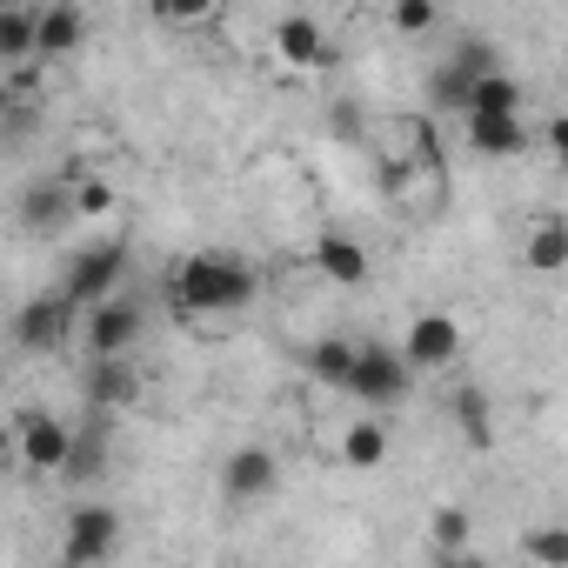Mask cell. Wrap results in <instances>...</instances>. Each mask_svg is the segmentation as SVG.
Listing matches in <instances>:
<instances>
[{"instance_id":"obj_7","label":"cell","mask_w":568,"mask_h":568,"mask_svg":"<svg viewBox=\"0 0 568 568\" xmlns=\"http://www.w3.org/2000/svg\"><path fill=\"white\" fill-rule=\"evenodd\" d=\"M74 322H81V308H74L61 288H41L34 302L14 308V342H21L28 355H54V348L74 342Z\"/></svg>"},{"instance_id":"obj_26","label":"cell","mask_w":568,"mask_h":568,"mask_svg":"<svg viewBox=\"0 0 568 568\" xmlns=\"http://www.w3.org/2000/svg\"><path fill=\"white\" fill-rule=\"evenodd\" d=\"M68 194H74V221H88V214H108V207H114V187H108L101 174H68Z\"/></svg>"},{"instance_id":"obj_18","label":"cell","mask_w":568,"mask_h":568,"mask_svg":"<svg viewBox=\"0 0 568 568\" xmlns=\"http://www.w3.org/2000/svg\"><path fill=\"white\" fill-rule=\"evenodd\" d=\"M521 261H528L535 274H561V267H568V221H561V214H541V221L528 227V241H521Z\"/></svg>"},{"instance_id":"obj_8","label":"cell","mask_w":568,"mask_h":568,"mask_svg":"<svg viewBox=\"0 0 568 568\" xmlns=\"http://www.w3.org/2000/svg\"><path fill=\"white\" fill-rule=\"evenodd\" d=\"M81 402H88L94 415L134 408V402H141V368H134V355H88V368H81Z\"/></svg>"},{"instance_id":"obj_27","label":"cell","mask_w":568,"mask_h":568,"mask_svg":"<svg viewBox=\"0 0 568 568\" xmlns=\"http://www.w3.org/2000/svg\"><path fill=\"white\" fill-rule=\"evenodd\" d=\"M448 61H455L468 81H475V74H488V68H501V54H495V41H488V34H462Z\"/></svg>"},{"instance_id":"obj_16","label":"cell","mask_w":568,"mask_h":568,"mask_svg":"<svg viewBox=\"0 0 568 568\" xmlns=\"http://www.w3.org/2000/svg\"><path fill=\"white\" fill-rule=\"evenodd\" d=\"M315 267L335 281V288H362V281H368V247H362L355 234L328 227V234L315 241Z\"/></svg>"},{"instance_id":"obj_14","label":"cell","mask_w":568,"mask_h":568,"mask_svg":"<svg viewBox=\"0 0 568 568\" xmlns=\"http://www.w3.org/2000/svg\"><path fill=\"white\" fill-rule=\"evenodd\" d=\"M274 54L288 61V68H328L335 61V48H328V28L315 21V14H281L274 21Z\"/></svg>"},{"instance_id":"obj_10","label":"cell","mask_w":568,"mask_h":568,"mask_svg":"<svg viewBox=\"0 0 568 568\" xmlns=\"http://www.w3.org/2000/svg\"><path fill=\"white\" fill-rule=\"evenodd\" d=\"M88 41V8L81 0H41L34 8V61H68Z\"/></svg>"},{"instance_id":"obj_5","label":"cell","mask_w":568,"mask_h":568,"mask_svg":"<svg viewBox=\"0 0 568 568\" xmlns=\"http://www.w3.org/2000/svg\"><path fill=\"white\" fill-rule=\"evenodd\" d=\"M114 555H121V515L108 501H74L68 528H61V561L94 568V561H114Z\"/></svg>"},{"instance_id":"obj_19","label":"cell","mask_w":568,"mask_h":568,"mask_svg":"<svg viewBox=\"0 0 568 568\" xmlns=\"http://www.w3.org/2000/svg\"><path fill=\"white\" fill-rule=\"evenodd\" d=\"M428 535H435V561H442V568H455V561H468V535H475V515L448 501V508H435V515H428Z\"/></svg>"},{"instance_id":"obj_11","label":"cell","mask_w":568,"mask_h":568,"mask_svg":"<svg viewBox=\"0 0 568 568\" xmlns=\"http://www.w3.org/2000/svg\"><path fill=\"white\" fill-rule=\"evenodd\" d=\"M462 141L481 161H515L535 148V128H528V114H462Z\"/></svg>"},{"instance_id":"obj_9","label":"cell","mask_w":568,"mask_h":568,"mask_svg":"<svg viewBox=\"0 0 568 568\" xmlns=\"http://www.w3.org/2000/svg\"><path fill=\"white\" fill-rule=\"evenodd\" d=\"M274 488H281V455H274V448L247 442V448H234V455L221 462V495H227L234 508H254V501H267Z\"/></svg>"},{"instance_id":"obj_1","label":"cell","mask_w":568,"mask_h":568,"mask_svg":"<svg viewBox=\"0 0 568 568\" xmlns=\"http://www.w3.org/2000/svg\"><path fill=\"white\" fill-rule=\"evenodd\" d=\"M168 295L187 322H234L254 308L261 295V274L241 261V254H221V247H201V254H181L174 274H168Z\"/></svg>"},{"instance_id":"obj_15","label":"cell","mask_w":568,"mask_h":568,"mask_svg":"<svg viewBox=\"0 0 568 568\" xmlns=\"http://www.w3.org/2000/svg\"><path fill=\"white\" fill-rule=\"evenodd\" d=\"M108 422H114V415H94V408H88V422H81V428H74V442H68L61 481L88 488V481H101V475H108Z\"/></svg>"},{"instance_id":"obj_17","label":"cell","mask_w":568,"mask_h":568,"mask_svg":"<svg viewBox=\"0 0 568 568\" xmlns=\"http://www.w3.org/2000/svg\"><path fill=\"white\" fill-rule=\"evenodd\" d=\"M462 114H528V88L508 68H488V74L468 81V108Z\"/></svg>"},{"instance_id":"obj_20","label":"cell","mask_w":568,"mask_h":568,"mask_svg":"<svg viewBox=\"0 0 568 568\" xmlns=\"http://www.w3.org/2000/svg\"><path fill=\"white\" fill-rule=\"evenodd\" d=\"M342 462H348V468H382V462H388V428H382L375 415H355L348 435H342Z\"/></svg>"},{"instance_id":"obj_29","label":"cell","mask_w":568,"mask_h":568,"mask_svg":"<svg viewBox=\"0 0 568 568\" xmlns=\"http://www.w3.org/2000/svg\"><path fill=\"white\" fill-rule=\"evenodd\" d=\"M521 555H535V561H548V568H568V528H535V535L521 541Z\"/></svg>"},{"instance_id":"obj_23","label":"cell","mask_w":568,"mask_h":568,"mask_svg":"<svg viewBox=\"0 0 568 568\" xmlns=\"http://www.w3.org/2000/svg\"><path fill=\"white\" fill-rule=\"evenodd\" d=\"M448 422H455L475 448H488V395H481V388H455V395H448Z\"/></svg>"},{"instance_id":"obj_25","label":"cell","mask_w":568,"mask_h":568,"mask_svg":"<svg viewBox=\"0 0 568 568\" xmlns=\"http://www.w3.org/2000/svg\"><path fill=\"white\" fill-rule=\"evenodd\" d=\"M148 14L161 28H207L221 14V0H148Z\"/></svg>"},{"instance_id":"obj_28","label":"cell","mask_w":568,"mask_h":568,"mask_svg":"<svg viewBox=\"0 0 568 568\" xmlns=\"http://www.w3.org/2000/svg\"><path fill=\"white\" fill-rule=\"evenodd\" d=\"M435 21H442V0H395V34H435Z\"/></svg>"},{"instance_id":"obj_6","label":"cell","mask_w":568,"mask_h":568,"mask_svg":"<svg viewBox=\"0 0 568 568\" xmlns=\"http://www.w3.org/2000/svg\"><path fill=\"white\" fill-rule=\"evenodd\" d=\"M462 348H468V335H462V322H455L448 308H422V315L408 322V335H402V362H408L415 375H442V368H455Z\"/></svg>"},{"instance_id":"obj_2","label":"cell","mask_w":568,"mask_h":568,"mask_svg":"<svg viewBox=\"0 0 568 568\" xmlns=\"http://www.w3.org/2000/svg\"><path fill=\"white\" fill-rule=\"evenodd\" d=\"M141 335H148V302H134V295H121V288L101 295V302H88L81 322H74V342H81L88 355H134Z\"/></svg>"},{"instance_id":"obj_4","label":"cell","mask_w":568,"mask_h":568,"mask_svg":"<svg viewBox=\"0 0 568 568\" xmlns=\"http://www.w3.org/2000/svg\"><path fill=\"white\" fill-rule=\"evenodd\" d=\"M121 281H128V234H101V241H88V247L68 254V267H61L54 288H61L74 308H88V302L114 295Z\"/></svg>"},{"instance_id":"obj_30","label":"cell","mask_w":568,"mask_h":568,"mask_svg":"<svg viewBox=\"0 0 568 568\" xmlns=\"http://www.w3.org/2000/svg\"><path fill=\"white\" fill-rule=\"evenodd\" d=\"M0 8H8V0H0Z\"/></svg>"},{"instance_id":"obj_24","label":"cell","mask_w":568,"mask_h":568,"mask_svg":"<svg viewBox=\"0 0 568 568\" xmlns=\"http://www.w3.org/2000/svg\"><path fill=\"white\" fill-rule=\"evenodd\" d=\"M428 108H435V114H462V108H468V74H462L455 61H442V68L428 74Z\"/></svg>"},{"instance_id":"obj_21","label":"cell","mask_w":568,"mask_h":568,"mask_svg":"<svg viewBox=\"0 0 568 568\" xmlns=\"http://www.w3.org/2000/svg\"><path fill=\"white\" fill-rule=\"evenodd\" d=\"M21 61H34V8L8 0L0 8V68H21Z\"/></svg>"},{"instance_id":"obj_22","label":"cell","mask_w":568,"mask_h":568,"mask_svg":"<svg viewBox=\"0 0 568 568\" xmlns=\"http://www.w3.org/2000/svg\"><path fill=\"white\" fill-rule=\"evenodd\" d=\"M348 362H355V342H348V335H322V342L308 348V375H315L322 388H335V395H342V382H348Z\"/></svg>"},{"instance_id":"obj_3","label":"cell","mask_w":568,"mask_h":568,"mask_svg":"<svg viewBox=\"0 0 568 568\" xmlns=\"http://www.w3.org/2000/svg\"><path fill=\"white\" fill-rule=\"evenodd\" d=\"M408 388H415V368L402 362V348L355 342V362H348V382H342V395L355 408H395V402H408Z\"/></svg>"},{"instance_id":"obj_13","label":"cell","mask_w":568,"mask_h":568,"mask_svg":"<svg viewBox=\"0 0 568 568\" xmlns=\"http://www.w3.org/2000/svg\"><path fill=\"white\" fill-rule=\"evenodd\" d=\"M68 221H74V194H68V174H41V181H28V187H21V227H28V234L54 241Z\"/></svg>"},{"instance_id":"obj_12","label":"cell","mask_w":568,"mask_h":568,"mask_svg":"<svg viewBox=\"0 0 568 568\" xmlns=\"http://www.w3.org/2000/svg\"><path fill=\"white\" fill-rule=\"evenodd\" d=\"M68 442H74V428L61 415H48V408H28L21 415V468L28 475H61Z\"/></svg>"}]
</instances>
